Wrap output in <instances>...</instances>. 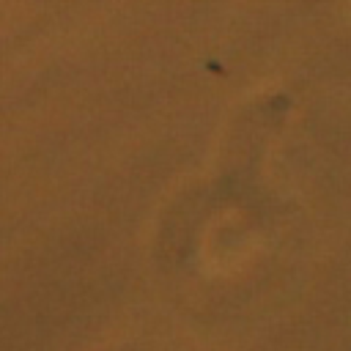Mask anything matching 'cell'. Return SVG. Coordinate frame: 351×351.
<instances>
[]
</instances>
